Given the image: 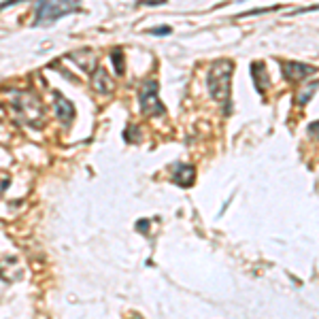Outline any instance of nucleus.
Masks as SVG:
<instances>
[{
  "label": "nucleus",
  "instance_id": "0eeeda50",
  "mask_svg": "<svg viewBox=\"0 0 319 319\" xmlns=\"http://www.w3.org/2000/svg\"><path fill=\"white\" fill-rule=\"evenodd\" d=\"M91 85H94V90L98 94H109L113 90V83H111V77L106 73L104 68H98L94 73V79H91Z\"/></svg>",
  "mask_w": 319,
  "mask_h": 319
},
{
  "label": "nucleus",
  "instance_id": "ddd939ff",
  "mask_svg": "<svg viewBox=\"0 0 319 319\" xmlns=\"http://www.w3.org/2000/svg\"><path fill=\"white\" fill-rule=\"evenodd\" d=\"M309 134H313L315 138H319V122H315V124L309 126Z\"/></svg>",
  "mask_w": 319,
  "mask_h": 319
},
{
  "label": "nucleus",
  "instance_id": "4468645a",
  "mask_svg": "<svg viewBox=\"0 0 319 319\" xmlns=\"http://www.w3.org/2000/svg\"><path fill=\"white\" fill-rule=\"evenodd\" d=\"M147 224H149V222H143V219H140V222H138V230H143V228L147 230Z\"/></svg>",
  "mask_w": 319,
  "mask_h": 319
},
{
  "label": "nucleus",
  "instance_id": "9b49d317",
  "mask_svg": "<svg viewBox=\"0 0 319 319\" xmlns=\"http://www.w3.org/2000/svg\"><path fill=\"white\" fill-rule=\"evenodd\" d=\"M111 60H113V66H115V73L122 75L124 73V53L119 49H113L111 51Z\"/></svg>",
  "mask_w": 319,
  "mask_h": 319
},
{
  "label": "nucleus",
  "instance_id": "6e6552de",
  "mask_svg": "<svg viewBox=\"0 0 319 319\" xmlns=\"http://www.w3.org/2000/svg\"><path fill=\"white\" fill-rule=\"evenodd\" d=\"M251 77H253V83H255V90L262 94V91L268 88V79H266V68L262 66L260 62L251 64Z\"/></svg>",
  "mask_w": 319,
  "mask_h": 319
},
{
  "label": "nucleus",
  "instance_id": "f257e3e1",
  "mask_svg": "<svg viewBox=\"0 0 319 319\" xmlns=\"http://www.w3.org/2000/svg\"><path fill=\"white\" fill-rule=\"evenodd\" d=\"M232 68L234 64L230 60H215L211 64L207 83H209V91L219 104H224L226 113H228V104H230V81H232Z\"/></svg>",
  "mask_w": 319,
  "mask_h": 319
},
{
  "label": "nucleus",
  "instance_id": "7ed1b4c3",
  "mask_svg": "<svg viewBox=\"0 0 319 319\" xmlns=\"http://www.w3.org/2000/svg\"><path fill=\"white\" fill-rule=\"evenodd\" d=\"M138 100L143 115H164V104L158 98V81L155 79H149L140 85Z\"/></svg>",
  "mask_w": 319,
  "mask_h": 319
},
{
  "label": "nucleus",
  "instance_id": "39448f33",
  "mask_svg": "<svg viewBox=\"0 0 319 319\" xmlns=\"http://www.w3.org/2000/svg\"><path fill=\"white\" fill-rule=\"evenodd\" d=\"M196 179V170L189 164H175L173 166V181L179 183L181 187H189Z\"/></svg>",
  "mask_w": 319,
  "mask_h": 319
},
{
  "label": "nucleus",
  "instance_id": "f03ea898",
  "mask_svg": "<svg viewBox=\"0 0 319 319\" xmlns=\"http://www.w3.org/2000/svg\"><path fill=\"white\" fill-rule=\"evenodd\" d=\"M79 9L77 2H37L34 4V26L41 24H51V21L60 19L68 13H75Z\"/></svg>",
  "mask_w": 319,
  "mask_h": 319
},
{
  "label": "nucleus",
  "instance_id": "1a4fd4ad",
  "mask_svg": "<svg viewBox=\"0 0 319 319\" xmlns=\"http://www.w3.org/2000/svg\"><path fill=\"white\" fill-rule=\"evenodd\" d=\"M68 60L77 62L83 70H88V73H91V68H94V64H96V55L91 53V51H79V53H70V55H68Z\"/></svg>",
  "mask_w": 319,
  "mask_h": 319
},
{
  "label": "nucleus",
  "instance_id": "f8f14e48",
  "mask_svg": "<svg viewBox=\"0 0 319 319\" xmlns=\"http://www.w3.org/2000/svg\"><path fill=\"white\" fill-rule=\"evenodd\" d=\"M149 32H151V34H170V26H155Z\"/></svg>",
  "mask_w": 319,
  "mask_h": 319
},
{
  "label": "nucleus",
  "instance_id": "20e7f679",
  "mask_svg": "<svg viewBox=\"0 0 319 319\" xmlns=\"http://www.w3.org/2000/svg\"><path fill=\"white\" fill-rule=\"evenodd\" d=\"M315 70H317L315 66L304 64V62H283V75L289 81H302L304 77L315 75Z\"/></svg>",
  "mask_w": 319,
  "mask_h": 319
},
{
  "label": "nucleus",
  "instance_id": "423d86ee",
  "mask_svg": "<svg viewBox=\"0 0 319 319\" xmlns=\"http://www.w3.org/2000/svg\"><path fill=\"white\" fill-rule=\"evenodd\" d=\"M55 113H58V119L64 124H70L73 122V117H75V106L70 100H66L62 94H55Z\"/></svg>",
  "mask_w": 319,
  "mask_h": 319
},
{
  "label": "nucleus",
  "instance_id": "9d476101",
  "mask_svg": "<svg viewBox=\"0 0 319 319\" xmlns=\"http://www.w3.org/2000/svg\"><path fill=\"white\" fill-rule=\"evenodd\" d=\"M317 88H319V83H309V85H304V90L300 91V96H298V104H307L309 98L315 94Z\"/></svg>",
  "mask_w": 319,
  "mask_h": 319
}]
</instances>
